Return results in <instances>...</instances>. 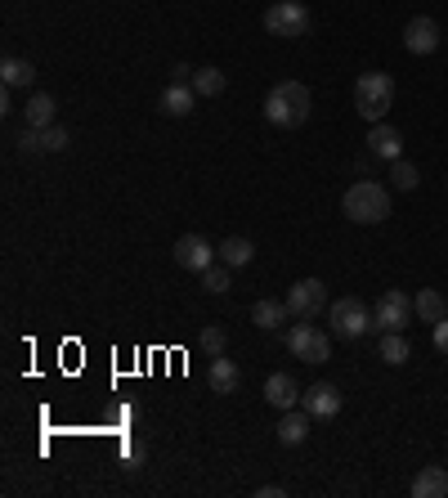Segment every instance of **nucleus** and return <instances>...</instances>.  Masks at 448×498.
I'll return each mask as SVG.
<instances>
[{
	"mask_svg": "<svg viewBox=\"0 0 448 498\" xmlns=\"http://www.w3.org/2000/svg\"><path fill=\"white\" fill-rule=\"evenodd\" d=\"M394 104V81L391 72H363L354 81V109L363 121H386V112Z\"/></svg>",
	"mask_w": 448,
	"mask_h": 498,
	"instance_id": "7ed1b4c3",
	"label": "nucleus"
},
{
	"mask_svg": "<svg viewBox=\"0 0 448 498\" xmlns=\"http://www.w3.org/2000/svg\"><path fill=\"white\" fill-rule=\"evenodd\" d=\"M328 324H332V332L341 341H359V337H368V328H372L377 319H372V310H368L359 296H341V301L328 306Z\"/></svg>",
	"mask_w": 448,
	"mask_h": 498,
	"instance_id": "20e7f679",
	"label": "nucleus"
},
{
	"mask_svg": "<svg viewBox=\"0 0 448 498\" xmlns=\"http://www.w3.org/2000/svg\"><path fill=\"white\" fill-rule=\"evenodd\" d=\"M202 287H207V292H216V296H220V292H229V287H233V275H229V265H207V270H202Z\"/></svg>",
	"mask_w": 448,
	"mask_h": 498,
	"instance_id": "bb28decb",
	"label": "nucleus"
},
{
	"mask_svg": "<svg viewBox=\"0 0 448 498\" xmlns=\"http://www.w3.org/2000/svg\"><path fill=\"white\" fill-rule=\"evenodd\" d=\"M435 350L448 359V319H440V324H435Z\"/></svg>",
	"mask_w": 448,
	"mask_h": 498,
	"instance_id": "c85d7f7f",
	"label": "nucleus"
},
{
	"mask_svg": "<svg viewBox=\"0 0 448 498\" xmlns=\"http://www.w3.org/2000/svg\"><path fill=\"white\" fill-rule=\"evenodd\" d=\"M193 72H198V67H188V63H175V72H170V81H193Z\"/></svg>",
	"mask_w": 448,
	"mask_h": 498,
	"instance_id": "c756f323",
	"label": "nucleus"
},
{
	"mask_svg": "<svg viewBox=\"0 0 448 498\" xmlns=\"http://www.w3.org/2000/svg\"><path fill=\"white\" fill-rule=\"evenodd\" d=\"M18 149H23V153H63V149H67V130H63V126H46V130L27 126V130L18 135Z\"/></svg>",
	"mask_w": 448,
	"mask_h": 498,
	"instance_id": "f8f14e48",
	"label": "nucleus"
},
{
	"mask_svg": "<svg viewBox=\"0 0 448 498\" xmlns=\"http://www.w3.org/2000/svg\"><path fill=\"white\" fill-rule=\"evenodd\" d=\"M0 81H5L9 90H27V86L36 81V67H32L27 58H5V63H0Z\"/></svg>",
	"mask_w": 448,
	"mask_h": 498,
	"instance_id": "4be33fe9",
	"label": "nucleus"
},
{
	"mask_svg": "<svg viewBox=\"0 0 448 498\" xmlns=\"http://www.w3.org/2000/svg\"><path fill=\"white\" fill-rule=\"evenodd\" d=\"M310 413L305 409H282V422H279V444H287V449H296V444H305V436H310Z\"/></svg>",
	"mask_w": 448,
	"mask_h": 498,
	"instance_id": "2eb2a0df",
	"label": "nucleus"
},
{
	"mask_svg": "<svg viewBox=\"0 0 448 498\" xmlns=\"http://www.w3.org/2000/svg\"><path fill=\"white\" fill-rule=\"evenodd\" d=\"M193 104H198V90L188 81H170L167 90H162V112L167 117H188Z\"/></svg>",
	"mask_w": 448,
	"mask_h": 498,
	"instance_id": "dca6fc26",
	"label": "nucleus"
},
{
	"mask_svg": "<svg viewBox=\"0 0 448 498\" xmlns=\"http://www.w3.org/2000/svg\"><path fill=\"white\" fill-rule=\"evenodd\" d=\"M265 399H270L274 409H296L300 390H296V382H291L287 373H274V378H265Z\"/></svg>",
	"mask_w": 448,
	"mask_h": 498,
	"instance_id": "aec40b11",
	"label": "nucleus"
},
{
	"mask_svg": "<svg viewBox=\"0 0 448 498\" xmlns=\"http://www.w3.org/2000/svg\"><path fill=\"white\" fill-rule=\"evenodd\" d=\"M403 50H408V55H435V50H440V23L426 18V14L408 18V27H403Z\"/></svg>",
	"mask_w": 448,
	"mask_h": 498,
	"instance_id": "9d476101",
	"label": "nucleus"
},
{
	"mask_svg": "<svg viewBox=\"0 0 448 498\" xmlns=\"http://www.w3.org/2000/svg\"><path fill=\"white\" fill-rule=\"evenodd\" d=\"M412 498H448V467H422L412 476Z\"/></svg>",
	"mask_w": 448,
	"mask_h": 498,
	"instance_id": "f3484780",
	"label": "nucleus"
},
{
	"mask_svg": "<svg viewBox=\"0 0 448 498\" xmlns=\"http://www.w3.org/2000/svg\"><path fill=\"white\" fill-rule=\"evenodd\" d=\"M188 86L198 90V99H216V95H224V86H229V81H224L220 67H198Z\"/></svg>",
	"mask_w": 448,
	"mask_h": 498,
	"instance_id": "b1692460",
	"label": "nucleus"
},
{
	"mask_svg": "<svg viewBox=\"0 0 448 498\" xmlns=\"http://www.w3.org/2000/svg\"><path fill=\"white\" fill-rule=\"evenodd\" d=\"M291 319V310H287V301H274V296H260L256 306H251V324L265 332H274L279 324H287Z\"/></svg>",
	"mask_w": 448,
	"mask_h": 498,
	"instance_id": "a211bd4d",
	"label": "nucleus"
},
{
	"mask_svg": "<svg viewBox=\"0 0 448 498\" xmlns=\"http://www.w3.org/2000/svg\"><path fill=\"white\" fill-rule=\"evenodd\" d=\"M408 355H412V346H408L403 332H382V359L386 364H408Z\"/></svg>",
	"mask_w": 448,
	"mask_h": 498,
	"instance_id": "393cba45",
	"label": "nucleus"
},
{
	"mask_svg": "<svg viewBox=\"0 0 448 498\" xmlns=\"http://www.w3.org/2000/svg\"><path fill=\"white\" fill-rule=\"evenodd\" d=\"M368 149H372L377 158H386V162H399V153H403V135L394 130L391 121H372V130H368Z\"/></svg>",
	"mask_w": 448,
	"mask_h": 498,
	"instance_id": "ddd939ff",
	"label": "nucleus"
},
{
	"mask_svg": "<svg viewBox=\"0 0 448 498\" xmlns=\"http://www.w3.org/2000/svg\"><path fill=\"white\" fill-rule=\"evenodd\" d=\"M207 387L216 390V395H233V390L242 387V368H238L233 359L216 355V359H211V368H207Z\"/></svg>",
	"mask_w": 448,
	"mask_h": 498,
	"instance_id": "4468645a",
	"label": "nucleus"
},
{
	"mask_svg": "<svg viewBox=\"0 0 448 498\" xmlns=\"http://www.w3.org/2000/svg\"><path fill=\"white\" fill-rule=\"evenodd\" d=\"M55 95H46V90H36L32 99H27V109H23V117H27V126H36V130H46V126H55Z\"/></svg>",
	"mask_w": 448,
	"mask_h": 498,
	"instance_id": "412c9836",
	"label": "nucleus"
},
{
	"mask_svg": "<svg viewBox=\"0 0 448 498\" xmlns=\"http://www.w3.org/2000/svg\"><path fill=\"white\" fill-rule=\"evenodd\" d=\"M417 180H422V175H417V166H412V162H403V158L391 162V184L399 189V193H412V189H417Z\"/></svg>",
	"mask_w": 448,
	"mask_h": 498,
	"instance_id": "a878e982",
	"label": "nucleus"
},
{
	"mask_svg": "<svg viewBox=\"0 0 448 498\" xmlns=\"http://www.w3.org/2000/svg\"><path fill=\"white\" fill-rule=\"evenodd\" d=\"M198 346L216 359V355H224V328H216V324H207V328L198 332Z\"/></svg>",
	"mask_w": 448,
	"mask_h": 498,
	"instance_id": "cd10ccee",
	"label": "nucleus"
},
{
	"mask_svg": "<svg viewBox=\"0 0 448 498\" xmlns=\"http://www.w3.org/2000/svg\"><path fill=\"white\" fill-rule=\"evenodd\" d=\"M282 494H287L282 485H260V490H256V498H282Z\"/></svg>",
	"mask_w": 448,
	"mask_h": 498,
	"instance_id": "7c9ffc66",
	"label": "nucleus"
},
{
	"mask_svg": "<svg viewBox=\"0 0 448 498\" xmlns=\"http://www.w3.org/2000/svg\"><path fill=\"white\" fill-rule=\"evenodd\" d=\"M412 310H417L422 324H440V319H448V301L435 292V287H422V292L412 296Z\"/></svg>",
	"mask_w": 448,
	"mask_h": 498,
	"instance_id": "6ab92c4d",
	"label": "nucleus"
},
{
	"mask_svg": "<svg viewBox=\"0 0 448 498\" xmlns=\"http://www.w3.org/2000/svg\"><path fill=\"white\" fill-rule=\"evenodd\" d=\"M328 306H332V301H328V287H323L319 278H300V283L287 287V310H291V319H319Z\"/></svg>",
	"mask_w": 448,
	"mask_h": 498,
	"instance_id": "0eeeda50",
	"label": "nucleus"
},
{
	"mask_svg": "<svg viewBox=\"0 0 448 498\" xmlns=\"http://www.w3.org/2000/svg\"><path fill=\"white\" fill-rule=\"evenodd\" d=\"M310 109H314V95H310V86H300V81H279L270 95H265V117L282 126V130H296V126H305L310 121Z\"/></svg>",
	"mask_w": 448,
	"mask_h": 498,
	"instance_id": "f257e3e1",
	"label": "nucleus"
},
{
	"mask_svg": "<svg viewBox=\"0 0 448 498\" xmlns=\"http://www.w3.org/2000/svg\"><path fill=\"white\" fill-rule=\"evenodd\" d=\"M251 256H256L251 238H224V243H220V261L229 265V270H242V265H251Z\"/></svg>",
	"mask_w": 448,
	"mask_h": 498,
	"instance_id": "5701e85b",
	"label": "nucleus"
},
{
	"mask_svg": "<svg viewBox=\"0 0 448 498\" xmlns=\"http://www.w3.org/2000/svg\"><path fill=\"white\" fill-rule=\"evenodd\" d=\"M300 409L310 413V418H336L341 413V390L332 387V382H314L310 390H300Z\"/></svg>",
	"mask_w": 448,
	"mask_h": 498,
	"instance_id": "9b49d317",
	"label": "nucleus"
},
{
	"mask_svg": "<svg viewBox=\"0 0 448 498\" xmlns=\"http://www.w3.org/2000/svg\"><path fill=\"white\" fill-rule=\"evenodd\" d=\"M412 296L408 292H382V301H377V310H372V319H377V328L382 332H403L408 324H412Z\"/></svg>",
	"mask_w": 448,
	"mask_h": 498,
	"instance_id": "6e6552de",
	"label": "nucleus"
},
{
	"mask_svg": "<svg viewBox=\"0 0 448 498\" xmlns=\"http://www.w3.org/2000/svg\"><path fill=\"white\" fill-rule=\"evenodd\" d=\"M341 212H345L354 224H382L386 216H391V193H386L377 180H359V184L345 189Z\"/></svg>",
	"mask_w": 448,
	"mask_h": 498,
	"instance_id": "f03ea898",
	"label": "nucleus"
},
{
	"mask_svg": "<svg viewBox=\"0 0 448 498\" xmlns=\"http://www.w3.org/2000/svg\"><path fill=\"white\" fill-rule=\"evenodd\" d=\"M216 252H220V247H211V243L198 238V233H184V238H175V247H170L175 265H179V270H193V275H202L207 265H216Z\"/></svg>",
	"mask_w": 448,
	"mask_h": 498,
	"instance_id": "1a4fd4ad",
	"label": "nucleus"
},
{
	"mask_svg": "<svg viewBox=\"0 0 448 498\" xmlns=\"http://www.w3.org/2000/svg\"><path fill=\"white\" fill-rule=\"evenodd\" d=\"M310 23H314V14H310L300 0H274V5L265 9V32H270V36H282V41L305 36Z\"/></svg>",
	"mask_w": 448,
	"mask_h": 498,
	"instance_id": "423d86ee",
	"label": "nucleus"
},
{
	"mask_svg": "<svg viewBox=\"0 0 448 498\" xmlns=\"http://www.w3.org/2000/svg\"><path fill=\"white\" fill-rule=\"evenodd\" d=\"M287 350L300 359V364H328L332 359V337L323 328H314V319H300L287 332Z\"/></svg>",
	"mask_w": 448,
	"mask_h": 498,
	"instance_id": "39448f33",
	"label": "nucleus"
}]
</instances>
